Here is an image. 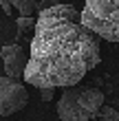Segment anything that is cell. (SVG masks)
Here are the masks:
<instances>
[{"label":"cell","mask_w":119,"mask_h":121,"mask_svg":"<svg viewBox=\"0 0 119 121\" xmlns=\"http://www.w3.org/2000/svg\"><path fill=\"white\" fill-rule=\"evenodd\" d=\"M29 104V92L20 79L2 75L0 77V117H11Z\"/></svg>","instance_id":"277c9868"},{"label":"cell","mask_w":119,"mask_h":121,"mask_svg":"<svg viewBox=\"0 0 119 121\" xmlns=\"http://www.w3.org/2000/svg\"><path fill=\"white\" fill-rule=\"evenodd\" d=\"M104 92L90 86H71L57 99V115L62 121H95L104 108Z\"/></svg>","instance_id":"7a4b0ae2"},{"label":"cell","mask_w":119,"mask_h":121,"mask_svg":"<svg viewBox=\"0 0 119 121\" xmlns=\"http://www.w3.org/2000/svg\"><path fill=\"white\" fill-rule=\"evenodd\" d=\"M101 62L99 38L84 26L73 4L44 7L33 29L24 82L35 88H71Z\"/></svg>","instance_id":"6da1fadb"},{"label":"cell","mask_w":119,"mask_h":121,"mask_svg":"<svg viewBox=\"0 0 119 121\" xmlns=\"http://www.w3.org/2000/svg\"><path fill=\"white\" fill-rule=\"evenodd\" d=\"M11 2H9V0H0V9H2L4 13H7V16H9V13H11Z\"/></svg>","instance_id":"30bf717a"},{"label":"cell","mask_w":119,"mask_h":121,"mask_svg":"<svg viewBox=\"0 0 119 121\" xmlns=\"http://www.w3.org/2000/svg\"><path fill=\"white\" fill-rule=\"evenodd\" d=\"M9 2L20 11V16H22V18H31L35 11H40L38 0H9Z\"/></svg>","instance_id":"8992f818"},{"label":"cell","mask_w":119,"mask_h":121,"mask_svg":"<svg viewBox=\"0 0 119 121\" xmlns=\"http://www.w3.org/2000/svg\"><path fill=\"white\" fill-rule=\"evenodd\" d=\"M82 22L97 38L119 42V0H84Z\"/></svg>","instance_id":"3957f363"},{"label":"cell","mask_w":119,"mask_h":121,"mask_svg":"<svg viewBox=\"0 0 119 121\" xmlns=\"http://www.w3.org/2000/svg\"><path fill=\"white\" fill-rule=\"evenodd\" d=\"M53 90H55V88H42V90H40L42 101H51V99H53Z\"/></svg>","instance_id":"9c48e42d"},{"label":"cell","mask_w":119,"mask_h":121,"mask_svg":"<svg viewBox=\"0 0 119 121\" xmlns=\"http://www.w3.org/2000/svg\"><path fill=\"white\" fill-rule=\"evenodd\" d=\"M35 24H38V20H33V18H22V16H20L16 20V26H18L20 33L26 31V29H35Z\"/></svg>","instance_id":"ba28073f"},{"label":"cell","mask_w":119,"mask_h":121,"mask_svg":"<svg viewBox=\"0 0 119 121\" xmlns=\"http://www.w3.org/2000/svg\"><path fill=\"white\" fill-rule=\"evenodd\" d=\"M0 57H2V66H4V75L20 79L24 77L26 64H29V55L22 51L20 44H4L0 48Z\"/></svg>","instance_id":"5b68a950"},{"label":"cell","mask_w":119,"mask_h":121,"mask_svg":"<svg viewBox=\"0 0 119 121\" xmlns=\"http://www.w3.org/2000/svg\"><path fill=\"white\" fill-rule=\"evenodd\" d=\"M97 121H119V112L110 106H104L99 110V115H97Z\"/></svg>","instance_id":"52a82bcc"}]
</instances>
